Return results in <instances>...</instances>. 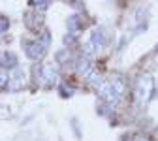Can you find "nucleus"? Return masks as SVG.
<instances>
[{"instance_id": "obj_5", "label": "nucleus", "mask_w": 158, "mask_h": 141, "mask_svg": "<svg viewBox=\"0 0 158 141\" xmlns=\"http://www.w3.org/2000/svg\"><path fill=\"white\" fill-rule=\"evenodd\" d=\"M75 70H77V73L81 75V77L87 79V77L94 72V70H92V64H90V58H89V56H81V58L77 60V68H75Z\"/></svg>"}, {"instance_id": "obj_6", "label": "nucleus", "mask_w": 158, "mask_h": 141, "mask_svg": "<svg viewBox=\"0 0 158 141\" xmlns=\"http://www.w3.org/2000/svg\"><path fill=\"white\" fill-rule=\"evenodd\" d=\"M23 83H25V75L19 72V70H13V72L10 73V87H11L13 90H17V89L23 87Z\"/></svg>"}, {"instance_id": "obj_12", "label": "nucleus", "mask_w": 158, "mask_h": 141, "mask_svg": "<svg viewBox=\"0 0 158 141\" xmlns=\"http://www.w3.org/2000/svg\"><path fill=\"white\" fill-rule=\"evenodd\" d=\"M137 141H149L147 137H139V139H137Z\"/></svg>"}, {"instance_id": "obj_8", "label": "nucleus", "mask_w": 158, "mask_h": 141, "mask_svg": "<svg viewBox=\"0 0 158 141\" xmlns=\"http://www.w3.org/2000/svg\"><path fill=\"white\" fill-rule=\"evenodd\" d=\"M2 56H4V58L0 60V62H2L8 70H11V68H15V66H17V56H15L13 53H4Z\"/></svg>"}, {"instance_id": "obj_4", "label": "nucleus", "mask_w": 158, "mask_h": 141, "mask_svg": "<svg viewBox=\"0 0 158 141\" xmlns=\"http://www.w3.org/2000/svg\"><path fill=\"white\" fill-rule=\"evenodd\" d=\"M109 87H111V94H113V100H115V104L118 102V100L123 98V94H124V81L118 75H115V77H111L109 79Z\"/></svg>"}, {"instance_id": "obj_9", "label": "nucleus", "mask_w": 158, "mask_h": 141, "mask_svg": "<svg viewBox=\"0 0 158 141\" xmlns=\"http://www.w3.org/2000/svg\"><path fill=\"white\" fill-rule=\"evenodd\" d=\"M79 19H81L79 15H72V17L68 19V28H70V32H72V34H73V32H77L79 28H81V27H79Z\"/></svg>"}, {"instance_id": "obj_10", "label": "nucleus", "mask_w": 158, "mask_h": 141, "mask_svg": "<svg viewBox=\"0 0 158 141\" xmlns=\"http://www.w3.org/2000/svg\"><path fill=\"white\" fill-rule=\"evenodd\" d=\"M8 28H10V19H8L6 15L0 13V34H4Z\"/></svg>"}, {"instance_id": "obj_2", "label": "nucleus", "mask_w": 158, "mask_h": 141, "mask_svg": "<svg viewBox=\"0 0 158 141\" xmlns=\"http://www.w3.org/2000/svg\"><path fill=\"white\" fill-rule=\"evenodd\" d=\"M23 49L30 60H40L47 51V44H44L42 39H27L23 44Z\"/></svg>"}, {"instance_id": "obj_1", "label": "nucleus", "mask_w": 158, "mask_h": 141, "mask_svg": "<svg viewBox=\"0 0 158 141\" xmlns=\"http://www.w3.org/2000/svg\"><path fill=\"white\" fill-rule=\"evenodd\" d=\"M152 90H154V79L151 73H145L141 75L139 79H137V83H135V98H137V102H139L141 106L149 104V100L152 96Z\"/></svg>"}, {"instance_id": "obj_7", "label": "nucleus", "mask_w": 158, "mask_h": 141, "mask_svg": "<svg viewBox=\"0 0 158 141\" xmlns=\"http://www.w3.org/2000/svg\"><path fill=\"white\" fill-rule=\"evenodd\" d=\"M90 42L94 44V47H96L98 51H100L102 45H104V42H106L104 30H102V28H94V30H92V36H90Z\"/></svg>"}, {"instance_id": "obj_11", "label": "nucleus", "mask_w": 158, "mask_h": 141, "mask_svg": "<svg viewBox=\"0 0 158 141\" xmlns=\"http://www.w3.org/2000/svg\"><path fill=\"white\" fill-rule=\"evenodd\" d=\"M10 85V73L8 70L6 72H0V89H6Z\"/></svg>"}, {"instance_id": "obj_3", "label": "nucleus", "mask_w": 158, "mask_h": 141, "mask_svg": "<svg viewBox=\"0 0 158 141\" xmlns=\"http://www.w3.org/2000/svg\"><path fill=\"white\" fill-rule=\"evenodd\" d=\"M56 68L53 64H44L42 68H40V83H42L44 87H53L56 85Z\"/></svg>"}]
</instances>
